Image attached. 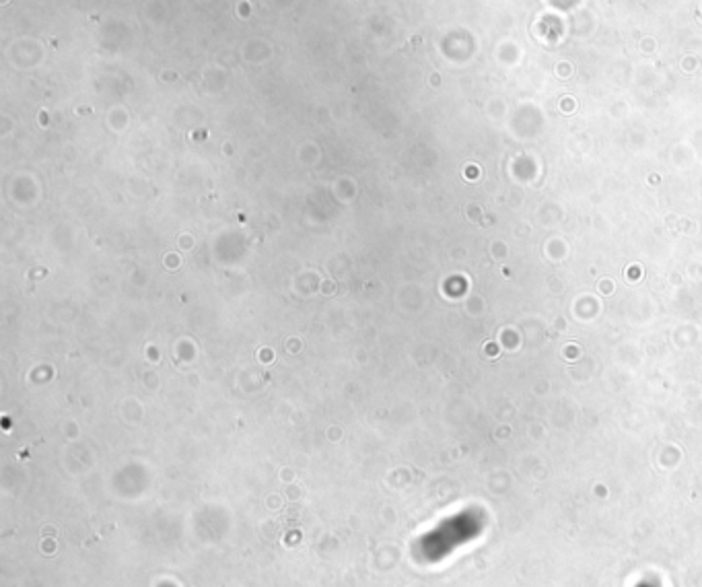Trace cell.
I'll list each match as a JSON object with an SVG mask.
<instances>
[{
  "instance_id": "cell-1",
  "label": "cell",
  "mask_w": 702,
  "mask_h": 587,
  "mask_svg": "<svg viewBox=\"0 0 702 587\" xmlns=\"http://www.w3.org/2000/svg\"><path fill=\"white\" fill-rule=\"evenodd\" d=\"M159 587H175V585H173V583H161Z\"/></svg>"
}]
</instances>
